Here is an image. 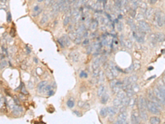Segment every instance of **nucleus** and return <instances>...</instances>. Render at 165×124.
<instances>
[{
    "mask_svg": "<svg viewBox=\"0 0 165 124\" xmlns=\"http://www.w3.org/2000/svg\"><path fill=\"white\" fill-rule=\"evenodd\" d=\"M153 22L158 27H162L165 24V15L161 11H156L154 13Z\"/></svg>",
    "mask_w": 165,
    "mask_h": 124,
    "instance_id": "obj_1",
    "label": "nucleus"
},
{
    "mask_svg": "<svg viewBox=\"0 0 165 124\" xmlns=\"http://www.w3.org/2000/svg\"><path fill=\"white\" fill-rule=\"evenodd\" d=\"M138 30L140 32H144V33H148L151 32V28H150L149 25L144 20H140L138 22Z\"/></svg>",
    "mask_w": 165,
    "mask_h": 124,
    "instance_id": "obj_2",
    "label": "nucleus"
},
{
    "mask_svg": "<svg viewBox=\"0 0 165 124\" xmlns=\"http://www.w3.org/2000/svg\"><path fill=\"white\" fill-rule=\"evenodd\" d=\"M147 103V109L149 110L150 112H152L153 114H158L160 113V109L158 108V106L153 102L151 100H147L146 101Z\"/></svg>",
    "mask_w": 165,
    "mask_h": 124,
    "instance_id": "obj_3",
    "label": "nucleus"
},
{
    "mask_svg": "<svg viewBox=\"0 0 165 124\" xmlns=\"http://www.w3.org/2000/svg\"><path fill=\"white\" fill-rule=\"evenodd\" d=\"M58 42L60 44L61 46H70V40L69 37L66 35H63L60 38L58 39Z\"/></svg>",
    "mask_w": 165,
    "mask_h": 124,
    "instance_id": "obj_4",
    "label": "nucleus"
},
{
    "mask_svg": "<svg viewBox=\"0 0 165 124\" xmlns=\"http://www.w3.org/2000/svg\"><path fill=\"white\" fill-rule=\"evenodd\" d=\"M153 93H154L156 98H158V100L159 101V103H163L165 105V98L163 96V94H162L160 90L158 89V87H156V88L153 89Z\"/></svg>",
    "mask_w": 165,
    "mask_h": 124,
    "instance_id": "obj_5",
    "label": "nucleus"
},
{
    "mask_svg": "<svg viewBox=\"0 0 165 124\" xmlns=\"http://www.w3.org/2000/svg\"><path fill=\"white\" fill-rule=\"evenodd\" d=\"M138 107H139V110L140 111H146L147 109V103H146V100L144 99V98L140 97L138 100Z\"/></svg>",
    "mask_w": 165,
    "mask_h": 124,
    "instance_id": "obj_6",
    "label": "nucleus"
},
{
    "mask_svg": "<svg viewBox=\"0 0 165 124\" xmlns=\"http://www.w3.org/2000/svg\"><path fill=\"white\" fill-rule=\"evenodd\" d=\"M126 119H127V113L126 112H122L120 113V115L117 117V120H116V123L120 124V123H126Z\"/></svg>",
    "mask_w": 165,
    "mask_h": 124,
    "instance_id": "obj_7",
    "label": "nucleus"
},
{
    "mask_svg": "<svg viewBox=\"0 0 165 124\" xmlns=\"http://www.w3.org/2000/svg\"><path fill=\"white\" fill-rule=\"evenodd\" d=\"M72 12V22L74 23L75 22L78 20V18H80V11H78L77 8H74Z\"/></svg>",
    "mask_w": 165,
    "mask_h": 124,
    "instance_id": "obj_8",
    "label": "nucleus"
},
{
    "mask_svg": "<svg viewBox=\"0 0 165 124\" xmlns=\"http://www.w3.org/2000/svg\"><path fill=\"white\" fill-rule=\"evenodd\" d=\"M107 111H108V114H109L111 117H113L114 115H116V113H117V112L120 110L118 109L117 107L114 106V107H108Z\"/></svg>",
    "mask_w": 165,
    "mask_h": 124,
    "instance_id": "obj_9",
    "label": "nucleus"
},
{
    "mask_svg": "<svg viewBox=\"0 0 165 124\" xmlns=\"http://www.w3.org/2000/svg\"><path fill=\"white\" fill-rule=\"evenodd\" d=\"M137 112L134 111L131 113V122L132 123H140V117Z\"/></svg>",
    "mask_w": 165,
    "mask_h": 124,
    "instance_id": "obj_10",
    "label": "nucleus"
},
{
    "mask_svg": "<svg viewBox=\"0 0 165 124\" xmlns=\"http://www.w3.org/2000/svg\"><path fill=\"white\" fill-rule=\"evenodd\" d=\"M105 75H106V77L108 79V80H114V78H115L114 75H113V73L112 72V70H111V69L109 68V67L106 68V72H105Z\"/></svg>",
    "mask_w": 165,
    "mask_h": 124,
    "instance_id": "obj_11",
    "label": "nucleus"
},
{
    "mask_svg": "<svg viewBox=\"0 0 165 124\" xmlns=\"http://www.w3.org/2000/svg\"><path fill=\"white\" fill-rule=\"evenodd\" d=\"M154 11H153V8H147L145 13H144V16L146 17V18L150 19L152 18V17L154 16Z\"/></svg>",
    "mask_w": 165,
    "mask_h": 124,
    "instance_id": "obj_12",
    "label": "nucleus"
},
{
    "mask_svg": "<svg viewBox=\"0 0 165 124\" xmlns=\"http://www.w3.org/2000/svg\"><path fill=\"white\" fill-rule=\"evenodd\" d=\"M108 67L111 69V70H112V72L113 73L115 77L118 75V71H117V70L116 69V66H114V63H113V62L110 61L109 64H108Z\"/></svg>",
    "mask_w": 165,
    "mask_h": 124,
    "instance_id": "obj_13",
    "label": "nucleus"
},
{
    "mask_svg": "<svg viewBox=\"0 0 165 124\" xmlns=\"http://www.w3.org/2000/svg\"><path fill=\"white\" fill-rule=\"evenodd\" d=\"M22 108L21 106L19 105H15V107H14V108L13 109V114L14 115H17V116H18V115H20L22 112Z\"/></svg>",
    "mask_w": 165,
    "mask_h": 124,
    "instance_id": "obj_14",
    "label": "nucleus"
},
{
    "mask_svg": "<svg viewBox=\"0 0 165 124\" xmlns=\"http://www.w3.org/2000/svg\"><path fill=\"white\" fill-rule=\"evenodd\" d=\"M98 21L97 20V19H94V20H93L92 22H91L90 23V29L92 32H95L96 29L98 28Z\"/></svg>",
    "mask_w": 165,
    "mask_h": 124,
    "instance_id": "obj_15",
    "label": "nucleus"
},
{
    "mask_svg": "<svg viewBox=\"0 0 165 124\" xmlns=\"http://www.w3.org/2000/svg\"><path fill=\"white\" fill-rule=\"evenodd\" d=\"M69 57H70V59H71V60H72L73 61H74V62L78 61V59H79V54H78V52H77V51L71 52L70 55H69Z\"/></svg>",
    "mask_w": 165,
    "mask_h": 124,
    "instance_id": "obj_16",
    "label": "nucleus"
},
{
    "mask_svg": "<svg viewBox=\"0 0 165 124\" xmlns=\"http://www.w3.org/2000/svg\"><path fill=\"white\" fill-rule=\"evenodd\" d=\"M101 62H102V60H101V58H97L96 60L93 62V65H92V66H93V70H96V69H98L99 68V66H100V64H101Z\"/></svg>",
    "mask_w": 165,
    "mask_h": 124,
    "instance_id": "obj_17",
    "label": "nucleus"
},
{
    "mask_svg": "<svg viewBox=\"0 0 165 124\" xmlns=\"http://www.w3.org/2000/svg\"><path fill=\"white\" fill-rule=\"evenodd\" d=\"M154 34H155L156 40H157L158 42H162L165 40V36L163 34V33L158 32V33H154Z\"/></svg>",
    "mask_w": 165,
    "mask_h": 124,
    "instance_id": "obj_18",
    "label": "nucleus"
},
{
    "mask_svg": "<svg viewBox=\"0 0 165 124\" xmlns=\"http://www.w3.org/2000/svg\"><path fill=\"white\" fill-rule=\"evenodd\" d=\"M116 97L119 98L120 99L122 100L123 98H125L126 97H127V95H126V91H125V90H123V89H121V91H119L117 94H116Z\"/></svg>",
    "mask_w": 165,
    "mask_h": 124,
    "instance_id": "obj_19",
    "label": "nucleus"
},
{
    "mask_svg": "<svg viewBox=\"0 0 165 124\" xmlns=\"http://www.w3.org/2000/svg\"><path fill=\"white\" fill-rule=\"evenodd\" d=\"M105 74L102 71H100V73H99V75L98 77V84H102V83L104 82V79H105Z\"/></svg>",
    "mask_w": 165,
    "mask_h": 124,
    "instance_id": "obj_20",
    "label": "nucleus"
},
{
    "mask_svg": "<svg viewBox=\"0 0 165 124\" xmlns=\"http://www.w3.org/2000/svg\"><path fill=\"white\" fill-rule=\"evenodd\" d=\"M97 20L98 21V22L101 25H106L107 23V20L106 19V18H104L103 16H98V18Z\"/></svg>",
    "mask_w": 165,
    "mask_h": 124,
    "instance_id": "obj_21",
    "label": "nucleus"
},
{
    "mask_svg": "<svg viewBox=\"0 0 165 124\" xmlns=\"http://www.w3.org/2000/svg\"><path fill=\"white\" fill-rule=\"evenodd\" d=\"M113 104H114V106L117 107V108H120L121 106H122V100L116 97L115 99L113 100Z\"/></svg>",
    "mask_w": 165,
    "mask_h": 124,
    "instance_id": "obj_22",
    "label": "nucleus"
},
{
    "mask_svg": "<svg viewBox=\"0 0 165 124\" xmlns=\"http://www.w3.org/2000/svg\"><path fill=\"white\" fill-rule=\"evenodd\" d=\"M47 85V83H46V81H42V82H41L39 84H38V86H37V89H38V91L40 92V93H41L42 92V90L44 89V88L45 86Z\"/></svg>",
    "mask_w": 165,
    "mask_h": 124,
    "instance_id": "obj_23",
    "label": "nucleus"
},
{
    "mask_svg": "<svg viewBox=\"0 0 165 124\" xmlns=\"http://www.w3.org/2000/svg\"><path fill=\"white\" fill-rule=\"evenodd\" d=\"M71 19H72V13H71L70 14H68V15L64 18V26H67V25L69 23Z\"/></svg>",
    "mask_w": 165,
    "mask_h": 124,
    "instance_id": "obj_24",
    "label": "nucleus"
},
{
    "mask_svg": "<svg viewBox=\"0 0 165 124\" xmlns=\"http://www.w3.org/2000/svg\"><path fill=\"white\" fill-rule=\"evenodd\" d=\"M149 122L152 124H158L160 123V119L158 117H151L149 119Z\"/></svg>",
    "mask_w": 165,
    "mask_h": 124,
    "instance_id": "obj_25",
    "label": "nucleus"
},
{
    "mask_svg": "<svg viewBox=\"0 0 165 124\" xmlns=\"http://www.w3.org/2000/svg\"><path fill=\"white\" fill-rule=\"evenodd\" d=\"M140 117L143 121H146L148 119V114L146 111H140Z\"/></svg>",
    "mask_w": 165,
    "mask_h": 124,
    "instance_id": "obj_26",
    "label": "nucleus"
},
{
    "mask_svg": "<svg viewBox=\"0 0 165 124\" xmlns=\"http://www.w3.org/2000/svg\"><path fill=\"white\" fill-rule=\"evenodd\" d=\"M104 92H105V87L103 85H100V87H99V89H98V97L101 98L102 95L104 94Z\"/></svg>",
    "mask_w": 165,
    "mask_h": 124,
    "instance_id": "obj_27",
    "label": "nucleus"
},
{
    "mask_svg": "<svg viewBox=\"0 0 165 124\" xmlns=\"http://www.w3.org/2000/svg\"><path fill=\"white\" fill-rule=\"evenodd\" d=\"M108 99H109V95H108L107 94H104L101 97V102H102V103H103V104L106 103L108 101Z\"/></svg>",
    "mask_w": 165,
    "mask_h": 124,
    "instance_id": "obj_28",
    "label": "nucleus"
},
{
    "mask_svg": "<svg viewBox=\"0 0 165 124\" xmlns=\"http://www.w3.org/2000/svg\"><path fill=\"white\" fill-rule=\"evenodd\" d=\"M107 114H108L107 108H102V109H101V111H100V115H101V117H106L107 116Z\"/></svg>",
    "mask_w": 165,
    "mask_h": 124,
    "instance_id": "obj_29",
    "label": "nucleus"
},
{
    "mask_svg": "<svg viewBox=\"0 0 165 124\" xmlns=\"http://www.w3.org/2000/svg\"><path fill=\"white\" fill-rule=\"evenodd\" d=\"M74 105H75V103H74V101H73V99L72 98H69V99L67 101V106L69 107V108H73V107H74Z\"/></svg>",
    "mask_w": 165,
    "mask_h": 124,
    "instance_id": "obj_30",
    "label": "nucleus"
},
{
    "mask_svg": "<svg viewBox=\"0 0 165 124\" xmlns=\"http://www.w3.org/2000/svg\"><path fill=\"white\" fill-rule=\"evenodd\" d=\"M138 80V76L135 75H131L130 77H129V80H130V84H134V83H136V81Z\"/></svg>",
    "mask_w": 165,
    "mask_h": 124,
    "instance_id": "obj_31",
    "label": "nucleus"
},
{
    "mask_svg": "<svg viewBox=\"0 0 165 124\" xmlns=\"http://www.w3.org/2000/svg\"><path fill=\"white\" fill-rule=\"evenodd\" d=\"M129 103H130V98L129 97H126L125 98L122 99V105L123 106H129Z\"/></svg>",
    "mask_w": 165,
    "mask_h": 124,
    "instance_id": "obj_32",
    "label": "nucleus"
},
{
    "mask_svg": "<svg viewBox=\"0 0 165 124\" xmlns=\"http://www.w3.org/2000/svg\"><path fill=\"white\" fill-rule=\"evenodd\" d=\"M131 88L135 93H137V92H139V90H140V87H139V85L136 83H134L131 84Z\"/></svg>",
    "mask_w": 165,
    "mask_h": 124,
    "instance_id": "obj_33",
    "label": "nucleus"
},
{
    "mask_svg": "<svg viewBox=\"0 0 165 124\" xmlns=\"http://www.w3.org/2000/svg\"><path fill=\"white\" fill-rule=\"evenodd\" d=\"M158 89L161 91L162 94H163V96H164V98H165V87H164L162 84H158Z\"/></svg>",
    "mask_w": 165,
    "mask_h": 124,
    "instance_id": "obj_34",
    "label": "nucleus"
},
{
    "mask_svg": "<svg viewBox=\"0 0 165 124\" xmlns=\"http://www.w3.org/2000/svg\"><path fill=\"white\" fill-rule=\"evenodd\" d=\"M122 89H121V86H119V85H116L115 87H113L112 88V92L114 93V94H117L119 91H121Z\"/></svg>",
    "mask_w": 165,
    "mask_h": 124,
    "instance_id": "obj_35",
    "label": "nucleus"
},
{
    "mask_svg": "<svg viewBox=\"0 0 165 124\" xmlns=\"http://www.w3.org/2000/svg\"><path fill=\"white\" fill-rule=\"evenodd\" d=\"M135 103H136V99L135 98H130V103H129L130 107H131L132 108V107L135 104Z\"/></svg>",
    "mask_w": 165,
    "mask_h": 124,
    "instance_id": "obj_36",
    "label": "nucleus"
},
{
    "mask_svg": "<svg viewBox=\"0 0 165 124\" xmlns=\"http://www.w3.org/2000/svg\"><path fill=\"white\" fill-rule=\"evenodd\" d=\"M99 73H100V70L98 69H96V70H93V78H98V75H99Z\"/></svg>",
    "mask_w": 165,
    "mask_h": 124,
    "instance_id": "obj_37",
    "label": "nucleus"
},
{
    "mask_svg": "<svg viewBox=\"0 0 165 124\" xmlns=\"http://www.w3.org/2000/svg\"><path fill=\"white\" fill-rule=\"evenodd\" d=\"M117 30H118V32H121L122 31V28H123V24L121 23V22H117Z\"/></svg>",
    "mask_w": 165,
    "mask_h": 124,
    "instance_id": "obj_38",
    "label": "nucleus"
},
{
    "mask_svg": "<svg viewBox=\"0 0 165 124\" xmlns=\"http://www.w3.org/2000/svg\"><path fill=\"white\" fill-rule=\"evenodd\" d=\"M47 21H48V17H47L46 15H45V16L43 17V18H41V24H45Z\"/></svg>",
    "mask_w": 165,
    "mask_h": 124,
    "instance_id": "obj_39",
    "label": "nucleus"
},
{
    "mask_svg": "<svg viewBox=\"0 0 165 124\" xmlns=\"http://www.w3.org/2000/svg\"><path fill=\"white\" fill-rule=\"evenodd\" d=\"M116 85V80H112V81H111V83H110V86H111V88H113V87H115Z\"/></svg>",
    "mask_w": 165,
    "mask_h": 124,
    "instance_id": "obj_40",
    "label": "nucleus"
},
{
    "mask_svg": "<svg viewBox=\"0 0 165 124\" xmlns=\"http://www.w3.org/2000/svg\"><path fill=\"white\" fill-rule=\"evenodd\" d=\"M133 66H134V70H137L138 69H140V64L138 63H133Z\"/></svg>",
    "mask_w": 165,
    "mask_h": 124,
    "instance_id": "obj_41",
    "label": "nucleus"
},
{
    "mask_svg": "<svg viewBox=\"0 0 165 124\" xmlns=\"http://www.w3.org/2000/svg\"><path fill=\"white\" fill-rule=\"evenodd\" d=\"M7 21L8 22H10L11 21H12V15H11L10 13H7Z\"/></svg>",
    "mask_w": 165,
    "mask_h": 124,
    "instance_id": "obj_42",
    "label": "nucleus"
},
{
    "mask_svg": "<svg viewBox=\"0 0 165 124\" xmlns=\"http://www.w3.org/2000/svg\"><path fill=\"white\" fill-rule=\"evenodd\" d=\"M125 44H126V46H127V47H129V48H130L131 47V41H130V40H127V41H126V42H125Z\"/></svg>",
    "mask_w": 165,
    "mask_h": 124,
    "instance_id": "obj_43",
    "label": "nucleus"
},
{
    "mask_svg": "<svg viewBox=\"0 0 165 124\" xmlns=\"http://www.w3.org/2000/svg\"><path fill=\"white\" fill-rule=\"evenodd\" d=\"M79 76H80L81 78H82V77H84V78H87L88 77V74H87V73H85L84 70H82V71L80 73V75H79Z\"/></svg>",
    "mask_w": 165,
    "mask_h": 124,
    "instance_id": "obj_44",
    "label": "nucleus"
},
{
    "mask_svg": "<svg viewBox=\"0 0 165 124\" xmlns=\"http://www.w3.org/2000/svg\"><path fill=\"white\" fill-rule=\"evenodd\" d=\"M22 92L24 94H28V92L26 90V89H25V87H24V84H22Z\"/></svg>",
    "mask_w": 165,
    "mask_h": 124,
    "instance_id": "obj_45",
    "label": "nucleus"
},
{
    "mask_svg": "<svg viewBox=\"0 0 165 124\" xmlns=\"http://www.w3.org/2000/svg\"><path fill=\"white\" fill-rule=\"evenodd\" d=\"M93 47V46H89V47L87 48V53H88V54H90V53L92 52Z\"/></svg>",
    "mask_w": 165,
    "mask_h": 124,
    "instance_id": "obj_46",
    "label": "nucleus"
},
{
    "mask_svg": "<svg viewBox=\"0 0 165 124\" xmlns=\"http://www.w3.org/2000/svg\"><path fill=\"white\" fill-rule=\"evenodd\" d=\"M6 64H7L6 61L2 60V62H1V69H2V70H3V68H4V67L6 66Z\"/></svg>",
    "mask_w": 165,
    "mask_h": 124,
    "instance_id": "obj_47",
    "label": "nucleus"
},
{
    "mask_svg": "<svg viewBox=\"0 0 165 124\" xmlns=\"http://www.w3.org/2000/svg\"><path fill=\"white\" fill-rule=\"evenodd\" d=\"M54 3V0H46V1H45V5H50V4H52Z\"/></svg>",
    "mask_w": 165,
    "mask_h": 124,
    "instance_id": "obj_48",
    "label": "nucleus"
},
{
    "mask_svg": "<svg viewBox=\"0 0 165 124\" xmlns=\"http://www.w3.org/2000/svg\"><path fill=\"white\" fill-rule=\"evenodd\" d=\"M88 44H89V39H85V40L82 41V45H84V46H87Z\"/></svg>",
    "mask_w": 165,
    "mask_h": 124,
    "instance_id": "obj_49",
    "label": "nucleus"
},
{
    "mask_svg": "<svg viewBox=\"0 0 165 124\" xmlns=\"http://www.w3.org/2000/svg\"><path fill=\"white\" fill-rule=\"evenodd\" d=\"M7 0H1V7L4 5V6H6L7 7Z\"/></svg>",
    "mask_w": 165,
    "mask_h": 124,
    "instance_id": "obj_50",
    "label": "nucleus"
},
{
    "mask_svg": "<svg viewBox=\"0 0 165 124\" xmlns=\"http://www.w3.org/2000/svg\"><path fill=\"white\" fill-rule=\"evenodd\" d=\"M13 101H14V102H15L16 104H18V105H19V103H19V100L18 99V98L14 97V98H13Z\"/></svg>",
    "mask_w": 165,
    "mask_h": 124,
    "instance_id": "obj_51",
    "label": "nucleus"
},
{
    "mask_svg": "<svg viewBox=\"0 0 165 124\" xmlns=\"http://www.w3.org/2000/svg\"><path fill=\"white\" fill-rule=\"evenodd\" d=\"M47 94H48V96H51V95H53L54 94V90L50 89V91L47 93Z\"/></svg>",
    "mask_w": 165,
    "mask_h": 124,
    "instance_id": "obj_52",
    "label": "nucleus"
},
{
    "mask_svg": "<svg viewBox=\"0 0 165 124\" xmlns=\"http://www.w3.org/2000/svg\"><path fill=\"white\" fill-rule=\"evenodd\" d=\"M84 103L82 102V101H79V102H78V106L80 107V108H82V107L84 106Z\"/></svg>",
    "mask_w": 165,
    "mask_h": 124,
    "instance_id": "obj_53",
    "label": "nucleus"
},
{
    "mask_svg": "<svg viewBox=\"0 0 165 124\" xmlns=\"http://www.w3.org/2000/svg\"><path fill=\"white\" fill-rule=\"evenodd\" d=\"M73 113H74V114H76V115H77V116H78V117H80V116H81V114L79 113V112H78V111H73Z\"/></svg>",
    "mask_w": 165,
    "mask_h": 124,
    "instance_id": "obj_54",
    "label": "nucleus"
},
{
    "mask_svg": "<svg viewBox=\"0 0 165 124\" xmlns=\"http://www.w3.org/2000/svg\"><path fill=\"white\" fill-rule=\"evenodd\" d=\"M41 9H39V6L38 5H36V6L34 8V11H35V12H36V11H40Z\"/></svg>",
    "mask_w": 165,
    "mask_h": 124,
    "instance_id": "obj_55",
    "label": "nucleus"
},
{
    "mask_svg": "<svg viewBox=\"0 0 165 124\" xmlns=\"http://www.w3.org/2000/svg\"><path fill=\"white\" fill-rule=\"evenodd\" d=\"M156 2H157V0H151V1H150V4H155Z\"/></svg>",
    "mask_w": 165,
    "mask_h": 124,
    "instance_id": "obj_56",
    "label": "nucleus"
},
{
    "mask_svg": "<svg viewBox=\"0 0 165 124\" xmlns=\"http://www.w3.org/2000/svg\"><path fill=\"white\" fill-rule=\"evenodd\" d=\"M19 97L21 98H24V94H20Z\"/></svg>",
    "mask_w": 165,
    "mask_h": 124,
    "instance_id": "obj_57",
    "label": "nucleus"
},
{
    "mask_svg": "<svg viewBox=\"0 0 165 124\" xmlns=\"http://www.w3.org/2000/svg\"><path fill=\"white\" fill-rule=\"evenodd\" d=\"M27 53H31V49L28 48L27 46Z\"/></svg>",
    "mask_w": 165,
    "mask_h": 124,
    "instance_id": "obj_58",
    "label": "nucleus"
},
{
    "mask_svg": "<svg viewBox=\"0 0 165 124\" xmlns=\"http://www.w3.org/2000/svg\"><path fill=\"white\" fill-rule=\"evenodd\" d=\"M113 42L115 43L116 46V45H118V41H113Z\"/></svg>",
    "mask_w": 165,
    "mask_h": 124,
    "instance_id": "obj_59",
    "label": "nucleus"
},
{
    "mask_svg": "<svg viewBox=\"0 0 165 124\" xmlns=\"http://www.w3.org/2000/svg\"><path fill=\"white\" fill-rule=\"evenodd\" d=\"M118 18H119V19H121V18H122V15H121V14H120V15L118 16Z\"/></svg>",
    "mask_w": 165,
    "mask_h": 124,
    "instance_id": "obj_60",
    "label": "nucleus"
},
{
    "mask_svg": "<svg viewBox=\"0 0 165 124\" xmlns=\"http://www.w3.org/2000/svg\"><path fill=\"white\" fill-rule=\"evenodd\" d=\"M34 61L36 62V63H37L38 62V60H37V59H36V58H34Z\"/></svg>",
    "mask_w": 165,
    "mask_h": 124,
    "instance_id": "obj_61",
    "label": "nucleus"
},
{
    "mask_svg": "<svg viewBox=\"0 0 165 124\" xmlns=\"http://www.w3.org/2000/svg\"><path fill=\"white\" fill-rule=\"evenodd\" d=\"M163 83H164V85H165V76L163 77Z\"/></svg>",
    "mask_w": 165,
    "mask_h": 124,
    "instance_id": "obj_62",
    "label": "nucleus"
},
{
    "mask_svg": "<svg viewBox=\"0 0 165 124\" xmlns=\"http://www.w3.org/2000/svg\"><path fill=\"white\" fill-rule=\"evenodd\" d=\"M149 70H153V67H149Z\"/></svg>",
    "mask_w": 165,
    "mask_h": 124,
    "instance_id": "obj_63",
    "label": "nucleus"
},
{
    "mask_svg": "<svg viewBox=\"0 0 165 124\" xmlns=\"http://www.w3.org/2000/svg\"><path fill=\"white\" fill-rule=\"evenodd\" d=\"M39 1H42V0H39Z\"/></svg>",
    "mask_w": 165,
    "mask_h": 124,
    "instance_id": "obj_64",
    "label": "nucleus"
}]
</instances>
